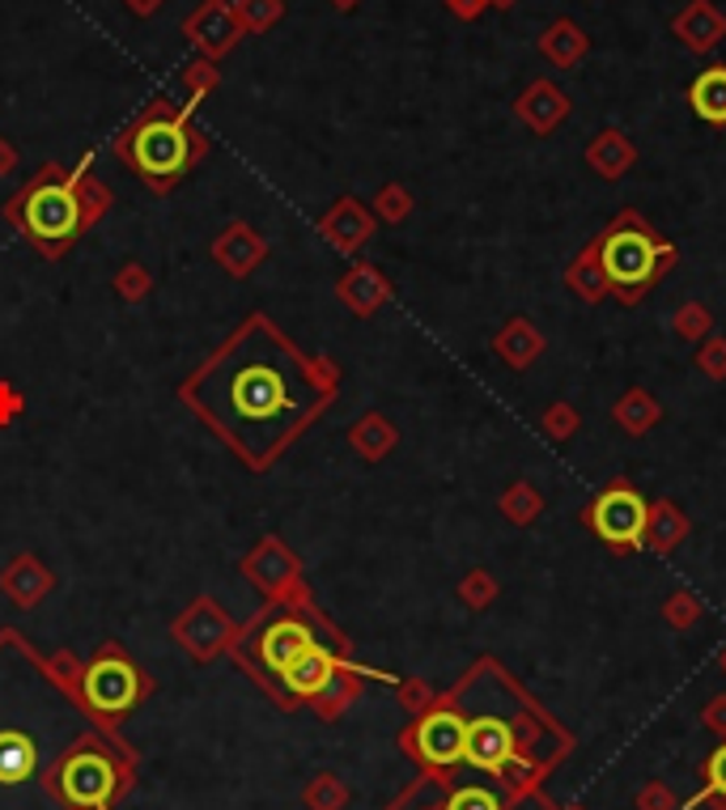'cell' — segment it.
Listing matches in <instances>:
<instances>
[{"label": "cell", "instance_id": "obj_21", "mask_svg": "<svg viewBox=\"0 0 726 810\" xmlns=\"http://www.w3.org/2000/svg\"><path fill=\"white\" fill-rule=\"evenodd\" d=\"M493 348H497V357L506 361V365L527 369V365L544 353V335H540V327L527 323V318H514V323H506L502 335L493 340Z\"/></svg>", "mask_w": 726, "mask_h": 810}, {"label": "cell", "instance_id": "obj_34", "mask_svg": "<svg viewBox=\"0 0 726 810\" xmlns=\"http://www.w3.org/2000/svg\"><path fill=\"white\" fill-rule=\"evenodd\" d=\"M239 22L246 26V30H264V26H272L285 9H281V0H239Z\"/></svg>", "mask_w": 726, "mask_h": 810}, {"label": "cell", "instance_id": "obj_32", "mask_svg": "<svg viewBox=\"0 0 726 810\" xmlns=\"http://www.w3.org/2000/svg\"><path fill=\"white\" fill-rule=\"evenodd\" d=\"M569 285L578 288L582 297H586V302H599V297H604L607 288V276H604V267H599V260L591 263V260H582L578 267H574V272H569Z\"/></svg>", "mask_w": 726, "mask_h": 810}, {"label": "cell", "instance_id": "obj_39", "mask_svg": "<svg viewBox=\"0 0 726 810\" xmlns=\"http://www.w3.org/2000/svg\"><path fill=\"white\" fill-rule=\"evenodd\" d=\"M446 810H502V802L488 793V789H455L451 798H446Z\"/></svg>", "mask_w": 726, "mask_h": 810}, {"label": "cell", "instance_id": "obj_31", "mask_svg": "<svg viewBox=\"0 0 726 810\" xmlns=\"http://www.w3.org/2000/svg\"><path fill=\"white\" fill-rule=\"evenodd\" d=\"M493 598H497V581H493V577H488L484 569H472L460 581V603H463V607H472V611H484V607H488Z\"/></svg>", "mask_w": 726, "mask_h": 810}, {"label": "cell", "instance_id": "obj_13", "mask_svg": "<svg viewBox=\"0 0 726 810\" xmlns=\"http://www.w3.org/2000/svg\"><path fill=\"white\" fill-rule=\"evenodd\" d=\"M264 260H268V239L255 225H246V221H230L218 239H213V263H218L225 276H234V281H246Z\"/></svg>", "mask_w": 726, "mask_h": 810}, {"label": "cell", "instance_id": "obj_44", "mask_svg": "<svg viewBox=\"0 0 726 810\" xmlns=\"http://www.w3.org/2000/svg\"><path fill=\"white\" fill-rule=\"evenodd\" d=\"M705 726L718 730V735H726V696H714V700L705 705Z\"/></svg>", "mask_w": 726, "mask_h": 810}, {"label": "cell", "instance_id": "obj_20", "mask_svg": "<svg viewBox=\"0 0 726 810\" xmlns=\"http://www.w3.org/2000/svg\"><path fill=\"white\" fill-rule=\"evenodd\" d=\"M400 442V429L391 425L383 412H365L362 421L349 425V446L362 454L365 463H383Z\"/></svg>", "mask_w": 726, "mask_h": 810}, {"label": "cell", "instance_id": "obj_15", "mask_svg": "<svg viewBox=\"0 0 726 810\" xmlns=\"http://www.w3.org/2000/svg\"><path fill=\"white\" fill-rule=\"evenodd\" d=\"M514 730L502 717H476L467 721V735H463V760L472 768H484V772H497L502 763L514 756Z\"/></svg>", "mask_w": 726, "mask_h": 810}, {"label": "cell", "instance_id": "obj_51", "mask_svg": "<svg viewBox=\"0 0 726 810\" xmlns=\"http://www.w3.org/2000/svg\"><path fill=\"white\" fill-rule=\"evenodd\" d=\"M723 670H726V654H723Z\"/></svg>", "mask_w": 726, "mask_h": 810}, {"label": "cell", "instance_id": "obj_45", "mask_svg": "<svg viewBox=\"0 0 726 810\" xmlns=\"http://www.w3.org/2000/svg\"><path fill=\"white\" fill-rule=\"evenodd\" d=\"M400 700H404L409 709H421V705L430 700V691L421 688V684H404V688H400Z\"/></svg>", "mask_w": 726, "mask_h": 810}, {"label": "cell", "instance_id": "obj_19", "mask_svg": "<svg viewBox=\"0 0 726 810\" xmlns=\"http://www.w3.org/2000/svg\"><path fill=\"white\" fill-rule=\"evenodd\" d=\"M518 115L527 120V128H535L544 136V132H553L569 115V98L561 94L557 85H548V81H535L532 90L518 98Z\"/></svg>", "mask_w": 726, "mask_h": 810}, {"label": "cell", "instance_id": "obj_48", "mask_svg": "<svg viewBox=\"0 0 726 810\" xmlns=\"http://www.w3.org/2000/svg\"><path fill=\"white\" fill-rule=\"evenodd\" d=\"M158 4H162V0H128V9H132V13H141V18H149Z\"/></svg>", "mask_w": 726, "mask_h": 810}, {"label": "cell", "instance_id": "obj_24", "mask_svg": "<svg viewBox=\"0 0 726 810\" xmlns=\"http://www.w3.org/2000/svg\"><path fill=\"white\" fill-rule=\"evenodd\" d=\"M612 416H616V425L633 437H642V433H651L658 425V416H663V407L654 404L651 391H625L616 407H612Z\"/></svg>", "mask_w": 726, "mask_h": 810}, {"label": "cell", "instance_id": "obj_27", "mask_svg": "<svg viewBox=\"0 0 726 810\" xmlns=\"http://www.w3.org/2000/svg\"><path fill=\"white\" fill-rule=\"evenodd\" d=\"M540 509H544V497L535 493L532 484H510L506 493H502V514H506L510 523L514 526H527V523H535L540 518Z\"/></svg>", "mask_w": 726, "mask_h": 810}, {"label": "cell", "instance_id": "obj_26", "mask_svg": "<svg viewBox=\"0 0 726 810\" xmlns=\"http://www.w3.org/2000/svg\"><path fill=\"white\" fill-rule=\"evenodd\" d=\"M544 55L553 60V64H561V69H569V64H578L582 51H586V34H582L574 22H553L548 26V34H544Z\"/></svg>", "mask_w": 726, "mask_h": 810}, {"label": "cell", "instance_id": "obj_37", "mask_svg": "<svg viewBox=\"0 0 726 810\" xmlns=\"http://www.w3.org/2000/svg\"><path fill=\"white\" fill-rule=\"evenodd\" d=\"M697 369L714 382L726 378V340H709V335H705V344L697 348Z\"/></svg>", "mask_w": 726, "mask_h": 810}, {"label": "cell", "instance_id": "obj_28", "mask_svg": "<svg viewBox=\"0 0 726 810\" xmlns=\"http://www.w3.org/2000/svg\"><path fill=\"white\" fill-rule=\"evenodd\" d=\"M111 288H115L120 302L137 306V302H145L149 293H153V272H149L145 263H123L120 272H115V281H111Z\"/></svg>", "mask_w": 726, "mask_h": 810}, {"label": "cell", "instance_id": "obj_18", "mask_svg": "<svg viewBox=\"0 0 726 810\" xmlns=\"http://www.w3.org/2000/svg\"><path fill=\"white\" fill-rule=\"evenodd\" d=\"M676 34L684 48L709 51V48H718V39L726 34V18L709 4V0H697V4H688V9L676 18Z\"/></svg>", "mask_w": 726, "mask_h": 810}, {"label": "cell", "instance_id": "obj_12", "mask_svg": "<svg viewBox=\"0 0 726 810\" xmlns=\"http://www.w3.org/2000/svg\"><path fill=\"white\" fill-rule=\"evenodd\" d=\"M319 234H323V242H327L332 251H340V255L353 260L365 242L374 239V213L365 209L362 200L340 195L336 204L319 216Z\"/></svg>", "mask_w": 726, "mask_h": 810}, {"label": "cell", "instance_id": "obj_43", "mask_svg": "<svg viewBox=\"0 0 726 810\" xmlns=\"http://www.w3.org/2000/svg\"><path fill=\"white\" fill-rule=\"evenodd\" d=\"M532 772H535V768H532V763H527V760H523L518 751H514V756H510V760L502 763V768H497V777H506V781H510V786H514V789L527 786V777H532Z\"/></svg>", "mask_w": 726, "mask_h": 810}, {"label": "cell", "instance_id": "obj_36", "mask_svg": "<svg viewBox=\"0 0 726 810\" xmlns=\"http://www.w3.org/2000/svg\"><path fill=\"white\" fill-rule=\"evenodd\" d=\"M544 433L557 437V442H569V437L578 433V412L569 404H553L544 412Z\"/></svg>", "mask_w": 726, "mask_h": 810}, {"label": "cell", "instance_id": "obj_1", "mask_svg": "<svg viewBox=\"0 0 726 810\" xmlns=\"http://www.w3.org/2000/svg\"><path fill=\"white\" fill-rule=\"evenodd\" d=\"M336 391V361L306 353L272 314L255 311L179 382V404L264 476L332 407Z\"/></svg>", "mask_w": 726, "mask_h": 810}, {"label": "cell", "instance_id": "obj_9", "mask_svg": "<svg viewBox=\"0 0 726 810\" xmlns=\"http://www.w3.org/2000/svg\"><path fill=\"white\" fill-rule=\"evenodd\" d=\"M667 260H672V251H658L651 234H642V230H616V234H607L604 251H599L607 285L625 288V293H637L654 276V267Z\"/></svg>", "mask_w": 726, "mask_h": 810}, {"label": "cell", "instance_id": "obj_6", "mask_svg": "<svg viewBox=\"0 0 726 810\" xmlns=\"http://www.w3.org/2000/svg\"><path fill=\"white\" fill-rule=\"evenodd\" d=\"M149 696V675L132 658L128 649L107 641L90 662H81V679H77V700L90 717L102 726H115L132 713Z\"/></svg>", "mask_w": 726, "mask_h": 810}, {"label": "cell", "instance_id": "obj_41", "mask_svg": "<svg viewBox=\"0 0 726 810\" xmlns=\"http://www.w3.org/2000/svg\"><path fill=\"white\" fill-rule=\"evenodd\" d=\"M705 777H709V793L726 798V747H718V751L709 756V763H705Z\"/></svg>", "mask_w": 726, "mask_h": 810}, {"label": "cell", "instance_id": "obj_52", "mask_svg": "<svg viewBox=\"0 0 726 810\" xmlns=\"http://www.w3.org/2000/svg\"><path fill=\"white\" fill-rule=\"evenodd\" d=\"M574 810H578V807H574Z\"/></svg>", "mask_w": 726, "mask_h": 810}, {"label": "cell", "instance_id": "obj_4", "mask_svg": "<svg viewBox=\"0 0 726 810\" xmlns=\"http://www.w3.org/2000/svg\"><path fill=\"white\" fill-rule=\"evenodd\" d=\"M327 641H344V632H336L332 624L323 620V611L311 603V595H298V598H281V603H268L255 620L246 624V628H239L230 654L276 696L281 675L302 654H311L315 645H327Z\"/></svg>", "mask_w": 726, "mask_h": 810}, {"label": "cell", "instance_id": "obj_23", "mask_svg": "<svg viewBox=\"0 0 726 810\" xmlns=\"http://www.w3.org/2000/svg\"><path fill=\"white\" fill-rule=\"evenodd\" d=\"M688 102H693V111L702 115L705 123H714V128H726V69H705L697 81H693V90H688Z\"/></svg>", "mask_w": 726, "mask_h": 810}, {"label": "cell", "instance_id": "obj_7", "mask_svg": "<svg viewBox=\"0 0 726 810\" xmlns=\"http://www.w3.org/2000/svg\"><path fill=\"white\" fill-rule=\"evenodd\" d=\"M239 573L268 598V603L311 595L306 569H302V560L293 556V548L281 539V535H264V539L239 560Z\"/></svg>", "mask_w": 726, "mask_h": 810}, {"label": "cell", "instance_id": "obj_47", "mask_svg": "<svg viewBox=\"0 0 726 810\" xmlns=\"http://www.w3.org/2000/svg\"><path fill=\"white\" fill-rule=\"evenodd\" d=\"M13 166H18V149L9 141H0V174H9Z\"/></svg>", "mask_w": 726, "mask_h": 810}, {"label": "cell", "instance_id": "obj_11", "mask_svg": "<svg viewBox=\"0 0 726 810\" xmlns=\"http://www.w3.org/2000/svg\"><path fill=\"white\" fill-rule=\"evenodd\" d=\"M463 735H467V721L460 713H451V709H434V713H425L416 726H412V751L421 756L425 763H434V768H451V763L463 760Z\"/></svg>", "mask_w": 726, "mask_h": 810}, {"label": "cell", "instance_id": "obj_49", "mask_svg": "<svg viewBox=\"0 0 726 810\" xmlns=\"http://www.w3.org/2000/svg\"><path fill=\"white\" fill-rule=\"evenodd\" d=\"M332 4H340V9H353V4H357V0H332Z\"/></svg>", "mask_w": 726, "mask_h": 810}, {"label": "cell", "instance_id": "obj_3", "mask_svg": "<svg viewBox=\"0 0 726 810\" xmlns=\"http://www.w3.org/2000/svg\"><path fill=\"white\" fill-rule=\"evenodd\" d=\"M209 149H213L209 136L192 123V107H170V102H149L115 136V158L158 195L179 188L209 158Z\"/></svg>", "mask_w": 726, "mask_h": 810}, {"label": "cell", "instance_id": "obj_2", "mask_svg": "<svg viewBox=\"0 0 726 810\" xmlns=\"http://www.w3.org/2000/svg\"><path fill=\"white\" fill-rule=\"evenodd\" d=\"M111 200L115 195L94 174L90 158H81L77 166L43 162L26 188L9 195L4 221L22 234L34 255L60 260L111 213Z\"/></svg>", "mask_w": 726, "mask_h": 810}, {"label": "cell", "instance_id": "obj_16", "mask_svg": "<svg viewBox=\"0 0 726 810\" xmlns=\"http://www.w3.org/2000/svg\"><path fill=\"white\" fill-rule=\"evenodd\" d=\"M336 297H340V306H349L357 318H374V314L391 302V281L374 267V263L357 260L336 281Z\"/></svg>", "mask_w": 726, "mask_h": 810}, {"label": "cell", "instance_id": "obj_8", "mask_svg": "<svg viewBox=\"0 0 726 810\" xmlns=\"http://www.w3.org/2000/svg\"><path fill=\"white\" fill-rule=\"evenodd\" d=\"M170 637L188 649V658L213 662L221 654H230V645L239 637V624L213 595H200L188 603V611L179 620L170 624Z\"/></svg>", "mask_w": 726, "mask_h": 810}, {"label": "cell", "instance_id": "obj_29", "mask_svg": "<svg viewBox=\"0 0 726 810\" xmlns=\"http://www.w3.org/2000/svg\"><path fill=\"white\" fill-rule=\"evenodd\" d=\"M302 798H306V807L311 810H340L344 802H349V789L340 786L332 772H323V777H315V781L306 786Z\"/></svg>", "mask_w": 726, "mask_h": 810}, {"label": "cell", "instance_id": "obj_42", "mask_svg": "<svg viewBox=\"0 0 726 810\" xmlns=\"http://www.w3.org/2000/svg\"><path fill=\"white\" fill-rule=\"evenodd\" d=\"M26 407V399H22V391L13 386V382H0V425H9L18 412Z\"/></svg>", "mask_w": 726, "mask_h": 810}, {"label": "cell", "instance_id": "obj_40", "mask_svg": "<svg viewBox=\"0 0 726 810\" xmlns=\"http://www.w3.org/2000/svg\"><path fill=\"white\" fill-rule=\"evenodd\" d=\"M637 810H676V798H672V789L667 786H646L637 793Z\"/></svg>", "mask_w": 726, "mask_h": 810}, {"label": "cell", "instance_id": "obj_33", "mask_svg": "<svg viewBox=\"0 0 726 810\" xmlns=\"http://www.w3.org/2000/svg\"><path fill=\"white\" fill-rule=\"evenodd\" d=\"M672 327H676L679 340H705L709 327H714V314L705 311V306H697V302H688V306H679Z\"/></svg>", "mask_w": 726, "mask_h": 810}, {"label": "cell", "instance_id": "obj_5", "mask_svg": "<svg viewBox=\"0 0 726 810\" xmlns=\"http://www.w3.org/2000/svg\"><path fill=\"white\" fill-rule=\"evenodd\" d=\"M128 789V763L115 739H81L56 763V798L64 810H111L115 798Z\"/></svg>", "mask_w": 726, "mask_h": 810}, {"label": "cell", "instance_id": "obj_25", "mask_svg": "<svg viewBox=\"0 0 726 810\" xmlns=\"http://www.w3.org/2000/svg\"><path fill=\"white\" fill-rule=\"evenodd\" d=\"M633 144L621 136V132H604V136H595V144L586 149V162H591V170H599L604 179H621L625 170L633 166Z\"/></svg>", "mask_w": 726, "mask_h": 810}, {"label": "cell", "instance_id": "obj_30", "mask_svg": "<svg viewBox=\"0 0 726 810\" xmlns=\"http://www.w3.org/2000/svg\"><path fill=\"white\" fill-rule=\"evenodd\" d=\"M409 213H412L409 188H400V183H387V188L374 195V216H379V221H391V225H400V221H409Z\"/></svg>", "mask_w": 726, "mask_h": 810}, {"label": "cell", "instance_id": "obj_35", "mask_svg": "<svg viewBox=\"0 0 726 810\" xmlns=\"http://www.w3.org/2000/svg\"><path fill=\"white\" fill-rule=\"evenodd\" d=\"M663 620L672 624V628H688V624L702 620V603L679 590V595H672L667 603H663Z\"/></svg>", "mask_w": 726, "mask_h": 810}, {"label": "cell", "instance_id": "obj_46", "mask_svg": "<svg viewBox=\"0 0 726 810\" xmlns=\"http://www.w3.org/2000/svg\"><path fill=\"white\" fill-rule=\"evenodd\" d=\"M484 4H488V0H451V9H455L460 18H476Z\"/></svg>", "mask_w": 726, "mask_h": 810}, {"label": "cell", "instance_id": "obj_10", "mask_svg": "<svg viewBox=\"0 0 726 810\" xmlns=\"http://www.w3.org/2000/svg\"><path fill=\"white\" fill-rule=\"evenodd\" d=\"M646 509L651 505L637 497L633 488L616 484V488H607L604 497L591 505L586 523L595 526V535L604 544H612V548H637L646 539Z\"/></svg>", "mask_w": 726, "mask_h": 810}, {"label": "cell", "instance_id": "obj_17", "mask_svg": "<svg viewBox=\"0 0 726 810\" xmlns=\"http://www.w3.org/2000/svg\"><path fill=\"white\" fill-rule=\"evenodd\" d=\"M0 590L13 598L18 607L30 611V607H39V603L56 590V573H51L34 551H18V556L0 569Z\"/></svg>", "mask_w": 726, "mask_h": 810}, {"label": "cell", "instance_id": "obj_50", "mask_svg": "<svg viewBox=\"0 0 726 810\" xmlns=\"http://www.w3.org/2000/svg\"><path fill=\"white\" fill-rule=\"evenodd\" d=\"M493 4H497V9H510V4H514V0H493Z\"/></svg>", "mask_w": 726, "mask_h": 810}, {"label": "cell", "instance_id": "obj_22", "mask_svg": "<svg viewBox=\"0 0 726 810\" xmlns=\"http://www.w3.org/2000/svg\"><path fill=\"white\" fill-rule=\"evenodd\" d=\"M684 535H688V518L672 500H654L646 509V539L642 544H651L654 551H676L684 544Z\"/></svg>", "mask_w": 726, "mask_h": 810}, {"label": "cell", "instance_id": "obj_38", "mask_svg": "<svg viewBox=\"0 0 726 810\" xmlns=\"http://www.w3.org/2000/svg\"><path fill=\"white\" fill-rule=\"evenodd\" d=\"M213 85H218V69H213L209 60L192 64V69H188V102H183V107H192V111H195V102L209 94Z\"/></svg>", "mask_w": 726, "mask_h": 810}, {"label": "cell", "instance_id": "obj_14", "mask_svg": "<svg viewBox=\"0 0 726 810\" xmlns=\"http://www.w3.org/2000/svg\"><path fill=\"white\" fill-rule=\"evenodd\" d=\"M183 34H188L195 48L213 60V55H221V51L234 48V39L242 34V22H239V13H234L225 0H204L192 18L183 22Z\"/></svg>", "mask_w": 726, "mask_h": 810}]
</instances>
